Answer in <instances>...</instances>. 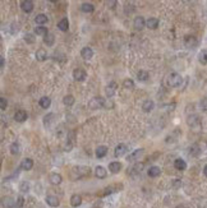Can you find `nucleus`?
Returning a JSON list of instances; mask_svg holds the SVG:
<instances>
[{
    "mask_svg": "<svg viewBox=\"0 0 207 208\" xmlns=\"http://www.w3.org/2000/svg\"><path fill=\"white\" fill-rule=\"evenodd\" d=\"M90 167L87 166H74L73 169L70 171V176L73 180H78L81 178H85V176L90 175Z\"/></svg>",
    "mask_w": 207,
    "mask_h": 208,
    "instance_id": "f257e3e1",
    "label": "nucleus"
},
{
    "mask_svg": "<svg viewBox=\"0 0 207 208\" xmlns=\"http://www.w3.org/2000/svg\"><path fill=\"white\" fill-rule=\"evenodd\" d=\"M183 82V78L180 74L178 73H171V74L168 77V86L169 87H173V88H177V87H180Z\"/></svg>",
    "mask_w": 207,
    "mask_h": 208,
    "instance_id": "f03ea898",
    "label": "nucleus"
},
{
    "mask_svg": "<svg viewBox=\"0 0 207 208\" xmlns=\"http://www.w3.org/2000/svg\"><path fill=\"white\" fill-rule=\"evenodd\" d=\"M105 105V100L102 97H94L88 102V109L90 110H99L100 107H103Z\"/></svg>",
    "mask_w": 207,
    "mask_h": 208,
    "instance_id": "7ed1b4c3",
    "label": "nucleus"
},
{
    "mask_svg": "<svg viewBox=\"0 0 207 208\" xmlns=\"http://www.w3.org/2000/svg\"><path fill=\"white\" fill-rule=\"evenodd\" d=\"M73 78L77 82H83L87 78V73H86L85 69H82V68H76L73 70Z\"/></svg>",
    "mask_w": 207,
    "mask_h": 208,
    "instance_id": "20e7f679",
    "label": "nucleus"
},
{
    "mask_svg": "<svg viewBox=\"0 0 207 208\" xmlns=\"http://www.w3.org/2000/svg\"><path fill=\"white\" fill-rule=\"evenodd\" d=\"M184 46L187 49H196L198 46V40L194 36H187L184 38Z\"/></svg>",
    "mask_w": 207,
    "mask_h": 208,
    "instance_id": "39448f33",
    "label": "nucleus"
},
{
    "mask_svg": "<svg viewBox=\"0 0 207 208\" xmlns=\"http://www.w3.org/2000/svg\"><path fill=\"white\" fill-rule=\"evenodd\" d=\"M143 152H144L143 148H138V150H136V151H133V152L128 156V157H127V161H128V162H134V161L139 160V157L143 154Z\"/></svg>",
    "mask_w": 207,
    "mask_h": 208,
    "instance_id": "423d86ee",
    "label": "nucleus"
},
{
    "mask_svg": "<svg viewBox=\"0 0 207 208\" xmlns=\"http://www.w3.org/2000/svg\"><path fill=\"white\" fill-rule=\"evenodd\" d=\"M20 8H22L24 13H31L33 10L35 5L32 0H23V2H20Z\"/></svg>",
    "mask_w": 207,
    "mask_h": 208,
    "instance_id": "0eeeda50",
    "label": "nucleus"
},
{
    "mask_svg": "<svg viewBox=\"0 0 207 208\" xmlns=\"http://www.w3.org/2000/svg\"><path fill=\"white\" fill-rule=\"evenodd\" d=\"M133 27L136 28L137 31H141V29H143L144 27H146V20H144V18L143 17H136L134 18V20H133Z\"/></svg>",
    "mask_w": 207,
    "mask_h": 208,
    "instance_id": "6e6552de",
    "label": "nucleus"
},
{
    "mask_svg": "<svg viewBox=\"0 0 207 208\" xmlns=\"http://www.w3.org/2000/svg\"><path fill=\"white\" fill-rule=\"evenodd\" d=\"M128 152V147L126 144H123V143H120V144H118L117 147H115V152H114V156L115 157H121V156H124Z\"/></svg>",
    "mask_w": 207,
    "mask_h": 208,
    "instance_id": "1a4fd4ad",
    "label": "nucleus"
},
{
    "mask_svg": "<svg viewBox=\"0 0 207 208\" xmlns=\"http://www.w3.org/2000/svg\"><path fill=\"white\" fill-rule=\"evenodd\" d=\"M187 123H188V125H189L191 128H193V129L198 128V127L201 125L200 118H198L197 115H191V116H188V120H187Z\"/></svg>",
    "mask_w": 207,
    "mask_h": 208,
    "instance_id": "9d476101",
    "label": "nucleus"
},
{
    "mask_svg": "<svg viewBox=\"0 0 207 208\" xmlns=\"http://www.w3.org/2000/svg\"><path fill=\"white\" fill-rule=\"evenodd\" d=\"M81 56L85 60H90V59L94 58V50H92L91 47H88V46H86V47H83L81 50Z\"/></svg>",
    "mask_w": 207,
    "mask_h": 208,
    "instance_id": "9b49d317",
    "label": "nucleus"
},
{
    "mask_svg": "<svg viewBox=\"0 0 207 208\" xmlns=\"http://www.w3.org/2000/svg\"><path fill=\"white\" fill-rule=\"evenodd\" d=\"M14 120L18 123H23L27 120V112L24 110H17V112L14 114Z\"/></svg>",
    "mask_w": 207,
    "mask_h": 208,
    "instance_id": "f8f14e48",
    "label": "nucleus"
},
{
    "mask_svg": "<svg viewBox=\"0 0 207 208\" xmlns=\"http://www.w3.org/2000/svg\"><path fill=\"white\" fill-rule=\"evenodd\" d=\"M2 204H3V208H13L15 207V201L12 197H4L2 199Z\"/></svg>",
    "mask_w": 207,
    "mask_h": 208,
    "instance_id": "ddd939ff",
    "label": "nucleus"
},
{
    "mask_svg": "<svg viewBox=\"0 0 207 208\" xmlns=\"http://www.w3.org/2000/svg\"><path fill=\"white\" fill-rule=\"evenodd\" d=\"M117 88H118L117 83H115V82H110L109 86H106V96H108V97H112L114 95H115Z\"/></svg>",
    "mask_w": 207,
    "mask_h": 208,
    "instance_id": "4468645a",
    "label": "nucleus"
},
{
    "mask_svg": "<svg viewBox=\"0 0 207 208\" xmlns=\"http://www.w3.org/2000/svg\"><path fill=\"white\" fill-rule=\"evenodd\" d=\"M45 201H46V203H47L50 207H53V208L59 207V204H60V202H59V199H58V197H55V195H47Z\"/></svg>",
    "mask_w": 207,
    "mask_h": 208,
    "instance_id": "2eb2a0df",
    "label": "nucleus"
},
{
    "mask_svg": "<svg viewBox=\"0 0 207 208\" xmlns=\"http://www.w3.org/2000/svg\"><path fill=\"white\" fill-rule=\"evenodd\" d=\"M153 107H155V103L152 100H144L142 103V110L144 112H151L153 110Z\"/></svg>",
    "mask_w": 207,
    "mask_h": 208,
    "instance_id": "dca6fc26",
    "label": "nucleus"
},
{
    "mask_svg": "<svg viewBox=\"0 0 207 208\" xmlns=\"http://www.w3.org/2000/svg\"><path fill=\"white\" fill-rule=\"evenodd\" d=\"M174 167L179 171H184L185 169H187V162H185L183 158H177L174 161Z\"/></svg>",
    "mask_w": 207,
    "mask_h": 208,
    "instance_id": "f3484780",
    "label": "nucleus"
},
{
    "mask_svg": "<svg viewBox=\"0 0 207 208\" xmlns=\"http://www.w3.org/2000/svg\"><path fill=\"white\" fill-rule=\"evenodd\" d=\"M147 174H148L150 178H157V176L161 175V169L159 167V166H151L147 171Z\"/></svg>",
    "mask_w": 207,
    "mask_h": 208,
    "instance_id": "a211bd4d",
    "label": "nucleus"
},
{
    "mask_svg": "<svg viewBox=\"0 0 207 208\" xmlns=\"http://www.w3.org/2000/svg\"><path fill=\"white\" fill-rule=\"evenodd\" d=\"M58 28L60 31H63V32H67V31L69 29V20H68V18H61L58 22Z\"/></svg>",
    "mask_w": 207,
    "mask_h": 208,
    "instance_id": "6ab92c4d",
    "label": "nucleus"
},
{
    "mask_svg": "<svg viewBox=\"0 0 207 208\" xmlns=\"http://www.w3.org/2000/svg\"><path fill=\"white\" fill-rule=\"evenodd\" d=\"M50 183L51 184H54V185H59L61 181H63V176H61L60 174H58V172H54V174H51L50 175Z\"/></svg>",
    "mask_w": 207,
    "mask_h": 208,
    "instance_id": "aec40b11",
    "label": "nucleus"
},
{
    "mask_svg": "<svg viewBox=\"0 0 207 208\" xmlns=\"http://www.w3.org/2000/svg\"><path fill=\"white\" fill-rule=\"evenodd\" d=\"M108 147L106 145H99V147L96 148V157L97 158H102L105 157V156L108 154Z\"/></svg>",
    "mask_w": 207,
    "mask_h": 208,
    "instance_id": "412c9836",
    "label": "nucleus"
},
{
    "mask_svg": "<svg viewBox=\"0 0 207 208\" xmlns=\"http://www.w3.org/2000/svg\"><path fill=\"white\" fill-rule=\"evenodd\" d=\"M32 167H33V161L31 160V158H24L22 162H20V169H22V170L28 171Z\"/></svg>",
    "mask_w": 207,
    "mask_h": 208,
    "instance_id": "4be33fe9",
    "label": "nucleus"
},
{
    "mask_svg": "<svg viewBox=\"0 0 207 208\" xmlns=\"http://www.w3.org/2000/svg\"><path fill=\"white\" fill-rule=\"evenodd\" d=\"M95 175H96V178L99 179H105L106 178V169L105 167H102V166H97V167L95 169Z\"/></svg>",
    "mask_w": 207,
    "mask_h": 208,
    "instance_id": "5701e85b",
    "label": "nucleus"
},
{
    "mask_svg": "<svg viewBox=\"0 0 207 208\" xmlns=\"http://www.w3.org/2000/svg\"><path fill=\"white\" fill-rule=\"evenodd\" d=\"M160 24V20L157 18H148L147 22H146V26L150 28V29H156Z\"/></svg>",
    "mask_w": 207,
    "mask_h": 208,
    "instance_id": "b1692460",
    "label": "nucleus"
},
{
    "mask_svg": "<svg viewBox=\"0 0 207 208\" xmlns=\"http://www.w3.org/2000/svg\"><path fill=\"white\" fill-rule=\"evenodd\" d=\"M82 204V197L78 194H73L70 197V206L72 207H79Z\"/></svg>",
    "mask_w": 207,
    "mask_h": 208,
    "instance_id": "393cba45",
    "label": "nucleus"
},
{
    "mask_svg": "<svg viewBox=\"0 0 207 208\" xmlns=\"http://www.w3.org/2000/svg\"><path fill=\"white\" fill-rule=\"evenodd\" d=\"M36 59L38 61H45L47 59V51L45 49H38L36 51Z\"/></svg>",
    "mask_w": 207,
    "mask_h": 208,
    "instance_id": "a878e982",
    "label": "nucleus"
},
{
    "mask_svg": "<svg viewBox=\"0 0 207 208\" xmlns=\"http://www.w3.org/2000/svg\"><path fill=\"white\" fill-rule=\"evenodd\" d=\"M81 10L83 13H92L95 10V6H94V4H91V3H82L81 4Z\"/></svg>",
    "mask_w": 207,
    "mask_h": 208,
    "instance_id": "bb28decb",
    "label": "nucleus"
},
{
    "mask_svg": "<svg viewBox=\"0 0 207 208\" xmlns=\"http://www.w3.org/2000/svg\"><path fill=\"white\" fill-rule=\"evenodd\" d=\"M38 105L42 107V109H49L50 105H51V100H50V97H47V96L41 97V98L38 100Z\"/></svg>",
    "mask_w": 207,
    "mask_h": 208,
    "instance_id": "cd10ccee",
    "label": "nucleus"
},
{
    "mask_svg": "<svg viewBox=\"0 0 207 208\" xmlns=\"http://www.w3.org/2000/svg\"><path fill=\"white\" fill-rule=\"evenodd\" d=\"M109 170L112 174H118L121 170V163L120 162H110L109 163Z\"/></svg>",
    "mask_w": 207,
    "mask_h": 208,
    "instance_id": "c85d7f7f",
    "label": "nucleus"
},
{
    "mask_svg": "<svg viewBox=\"0 0 207 208\" xmlns=\"http://www.w3.org/2000/svg\"><path fill=\"white\" fill-rule=\"evenodd\" d=\"M35 35H37V36H46V35H49V31H47V28L46 27H44V26H38V27H36L35 28Z\"/></svg>",
    "mask_w": 207,
    "mask_h": 208,
    "instance_id": "c756f323",
    "label": "nucleus"
},
{
    "mask_svg": "<svg viewBox=\"0 0 207 208\" xmlns=\"http://www.w3.org/2000/svg\"><path fill=\"white\" fill-rule=\"evenodd\" d=\"M200 153H201V148H200L198 144H193L189 147V154L193 156V157H197Z\"/></svg>",
    "mask_w": 207,
    "mask_h": 208,
    "instance_id": "7c9ffc66",
    "label": "nucleus"
},
{
    "mask_svg": "<svg viewBox=\"0 0 207 208\" xmlns=\"http://www.w3.org/2000/svg\"><path fill=\"white\" fill-rule=\"evenodd\" d=\"M47 20H49V18H47V15H45V14H37L36 15V18H35V22L37 23V24H45V23H47Z\"/></svg>",
    "mask_w": 207,
    "mask_h": 208,
    "instance_id": "2f4dec72",
    "label": "nucleus"
},
{
    "mask_svg": "<svg viewBox=\"0 0 207 208\" xmlns=\"http://www.w3.org/2000/svg\"><path fill=\"white\" fill-rule=\"evenodd\" d=\"M54 42H55V36H54L53 33H49V35H46V36L44 37V44H45V45L53 46Z\"/></svg>",
    "mask_w": 207,
    "mask_h": 208,
    "instance_id": "473e14b6",
    "label": "nucleus"
},
{
    "mask_svg": "<svg viewBox=\"0 0 207 208\" xmlns=\"http://www.w3.org/2000/svg\"><path fill=\"white\" fill-rule=\"evenodd\" d=\"M137 78H138V80H141V82H146V80H148V78H150V74H148L147 70H139L138 74H137Z\"/></svg>",
    "mask_w": 207,
    "mask_h": 208,
    "instance_id": "72a5a7b5",
    "label": "nucleus"
},
{
    "mask_svg": "<svg viewBox=\"0 0 207 208\" xmlns=\"http://www.w3.org/2000/svg\"><path fill=\"white\" fill-rule=\"evenodd\" d=\"M9 151H10V153H12V154H18V153L20 152V145H19V143L13 142L12 144H10Z\"/></svg>",
    "mask_w": 207,
    "mask_h": 208,
    "instance_id": "f704fd0d",
    "label": "nucleus"
},
{
    "mask_svg": "<svg viewBox=\"0 0 207 208\" xmlns=\"http://www.w3.org/2000/svg\"><path fill=\"white\" fill-rule=\"evenodd\" d=\"M198 61H200V64H202V65L207 64V50H202L201 53L198 54Z\"/></svg>",
    "mask_w": 207,
    "mask_h": 208,
    "instance_id": "c9c22d12",
    "label": "nucleus"
},
{
    "mask_svg": "<svg viewBox=\"0 0 207 208\" xmlns=\"http://www.w3.org/2000/svg\"><path fill=\"white\" fill-rule=\"evenodd\" d=\"M74 102H76V100H74V97L72 96V95H67V96H64V98H63V103H64L65 106L74 105Z\"/></svg>",
    "mask_w": 207,
    "mask_h": 208,
    "instance_id": "e433bc0d",
    "label": "nucleus"
},
{
    "mask_svg": "<svg viewBox=\"0 0 207 208\" xmlns=\"http://www.w3.org/2000/svg\"><path fill=\"white\" fill-rule=\"evenodd\" d=\"M123 87L126 88V89H133V88H134V82H133L132 79H129V78L124 79V82H123Z\"/></svg>",
    "mask_w": 207,
    "mask_h": 208,
    "instance_id": "4c0bfd02",
    "label": "nucleus"
},
{
    "mask_svg": "<svg viewBox=\"0 0 207 208\" xmlns=\"http://www.w3.org/2000/svg\"><path fill=\"white\" fill-rule=\"evenodd\" d=\"M23 38H24V41L27 44H35V35H32V33H26L24 36H23Z\"/></svg>",
    "mask_w": 207,
    "mask_h": 208,
    "instance_id": "58836bf2",
    "label": "nucleus"
},
{
    "mask_svg": "<svg viewBox=\"0 0 207 208\" xmlns=\"http://www.w3.org/2000/svg\"><path fill=\"white\" fill-rule=\"evenodd\" d=\"M19 190L22 192V193H27V192L29 190V184H28V181H22V183H20Z\"/></svg>",
    "mask_w": 207,
    "mask_h": 208,
    "instance_id": "ea45409f",
    "label": "nucleus"
},
{
    "mask_svg": "<svg viewBox=\"0 0 207 208\" xmlns=\"http://www.w3.org/2000/svg\"><path fill=\"white\" fill-rule=\"evenodd\" d=\"M54 116H55L54 114H49V115H46V116L44 118V124H45V127H49V125H50V123L53 121L51 119H53Z\"/></svg>",
    "mask_w": 207,
    "mask_h": 208,
    "instance_id": "a19ab883",
    "label": "nucleus"
},
{
    "mask_svg": "<svg viewBox=\"0 0 207 208\" xmlns=\"http://www.w3.org/2000/svg\"><path fill=\"white\" fill-rule=\"evenodd\" d=\"M200 106L203 111H207V97H203L201 98V102H200Z\"/></svg>",
    "mask_w": 207,
    "mask_h": 208,
    "instance_id": "79ce46f5",
    "label": "nucleus"
},
{
    "mask_svg": "<svg viewBox=\"0 0 207 208\" xmlns=\"http://www.w3.org/2000/svg\"><path fill=\"white\" fill-rule=\"evenodd\" d=\"M7 106H8V101H7V98H5V97H2V98H0V109H2V110H5Z\"/></svg>",
    "mask_w": 207,
    "mask_h": 208,
    "instance_id": "37998d69",
    "label": "nucleus"
},
{
    "mask_svg": "<svg viewBox=\"0 0 207 208\" xmlns=\"http://www.w3.org/2000/svg\"><path fill=\"white\" fill-rule=\"evenodd\" d=\"M24 203V199H23V197H18V199L15 201V208H20L23 206Z\"/></svg>",
    "mask_w": 207,
    "mask_h": 208,
    "instance_id": "c03bdc74",
    "label": "nucleus"
},
{
    "mask_svg": "<svg viewBox=\"0 0 207 208\" xmlns=\"http://www.w3.org/2000/svg\"><path fill=\"white\" fill-rule=\"evenodd\" d=\"M173 186H174L175 189L180 188V186H182V180H179V179H175V180H173Z\"/></svg>",
    "mask_w": 207,
    "mask_h": 208,
    "instance_id": "a18cd8bd",
    "label": "nucleus"
},
{
    "mask_svg": "<svg viewBox=\"0 0 207 208\" xmlns=\"http://www.w3.org/2000/svg\"><path fill=\"white\" fill-rule=\"evenodd\" d=\"M0 60H2V69H4V67H5V59H4V56L0 58Z\"/></svg>",
    "mask_w": 207,
    "mask_h": 208,
    "instance_id": "49530a36",
    "label": "nucleus"
},
{
    "mask_svg": "<svg viewBox=\"0 0 207 208\" xmlns=\"http://www.w3.org/2000/svg\"><path fill=\"white\" fill-rule=\"evenodd\" d=\"M106 4H108L109 6H115V5H117V2H108Z\"/></svg>",
    "mask_w": 207,
    "mask_h": 208,
    "instance_id": "de8ad7c7",
    "label": "nucleus"
},
{
    "mask_svg": "<svg viewBox=\"0 0 207 208\" xmlns=\"http://www.w3.org/2000/svg\"><path fill=\"white\" fill-rule=\"evenodd\" d=\"M203 174H205V175L207 176V165H206V166H205V167H203Z\"/></svg>",
    "mask_w": 207,
    "mask_h": 208,
    "instance_id": "09e8293b",
    "label": "nucleus"
},
{
    "mask_svg": "<svg viewBox=\"0 0 207 208\" xmlns=\"http://www.w3.org/2000/svg\"><path fill=\"white\" fill-rule=\"evenodd\" d=\"M177 208H187V207H185V206H184V204H180V206H178V207H177Z\"/></svg>",
    "mask_w": 207,
    "mask_h": 208,
    "instance_id": "8fccbe9b",
    "label": "nucleus"
}]
</instances>
